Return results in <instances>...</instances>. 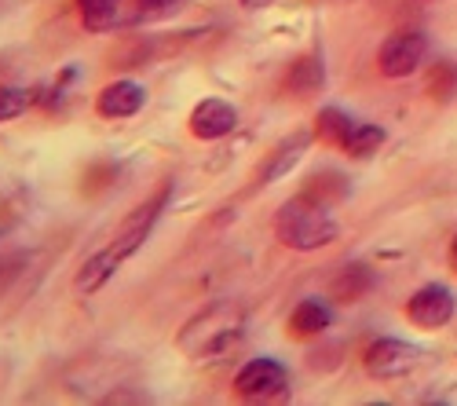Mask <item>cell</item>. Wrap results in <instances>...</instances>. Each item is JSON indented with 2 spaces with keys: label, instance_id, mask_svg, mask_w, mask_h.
Wrapping results in <instances>:
<instances>
[{
  "label": "cell",
  "instance_id": "1",
  "mask_svg": "<svg viewBox=\"0 0 457 406\" xmlns=\"http://www.w3.org/2000/svg\"><path fill=\"white\" fill-rule=\"evenodd\" d=\"M242 334H245V311H242V304H235V301H212L195 319L183 322L179 337H176V348H179V355L202 362V359H216L227 348H235L242 341Z\"/></svg>",
  "mask_w": 457,
  "mask_h": 406
},
{
  "label": "cell",
  "instance_id": "2",
  "mask_svg": "<svg viewBox=\"0 0 457 406\" xmlns=\"http://www.w3.org/2000/svg\"><path fill=\"white\" fill-rule=\"evenodd\" d=\"M337 220L329 216V205L326 202H315L308 195H296L289 198L278 216H275V235L286 249H296V253H315L322 245H329L337 238Z\"/></svg>",
  "mask_w": 457,
  "mask_h": 406
},
{
  "label": "cell",
  "instance_id": "3",
  "mask_svg": "<svg viewBox=\"0 0 457 406\" xmlns=\"http://www.w3.org/2000/svg\"><path fill=\"white\" fill-rule=\"evenodd\" d=\"M169 202H172V183H165V187L154 195V198H146L143 205H136L125 220H121V228L113 231V238H110V253L118 256V261L125 264L132 253H139L143 249V242L150 238V231L158 228V220H162V212L169 209Z\"/></svg>",
  "mask_w": 457,
  "mask_h": 406
},
{
  "label": "cell",
  "instance_id": "4",
  "mask_svg": "<svg viewBox=\"0 0 457 406\" xmlns=\"http://www.w3.org/2000/svg\"><path fill=\"white\" fill-rule=\"evenodd\" d=\"M286 388H289V370L271 355L249 359L235 374V395L242 402H268V399L286 395Z\"/></svg>",
  "mask_w": 457,
  "mask_h": 406
},
{
  "label": "cell",
  "instance_id": "5",
  "mask_svg": "<svg viewBox=\"0 0 457 406\" xmlns=\"http://www.w3.org/2000/svg\"><path fill=\"white\" fill-rule=\"evenodd\" d=\"M417 362H421V352L406 341H395V337H380L366 348L362 355V366L366 374L377 377V381H395V377H406L417 370Z\"/></svg>",
  "mask_w": 457,
  "mask_h": 406
},
{
  "label": "cell",
  "instance_id": "6",
  "mask_svg": "<svg viewBox=\"0 0 457 406\" xmlns=\"http://www.w3.org/2000/svg\"><path fill=\"white\" fill-rule=\"evenodd\" d=\"M425 52H428V41L421 33H413V29L410 33H392L377 52V66H380L385 78H406V73H413L425 62Z\"/></svg>",
  "mask_w": 457,
  "mask_h": 406
},
{
  "label": "cell",
  "instance_id": "7",
  "mask_svg": "<svg viewBox=\"0 0 457 406\" xmlns=\"http://www.w3.org/2000/svg\"><path fill=\"white\" fill-rule=\"evenodd\" d=\"M406 319L421 329H443L453 319V293L439 282H428L406 301Z\"/></svg>",
  "mask_w": 457,
  "mask_h": 406
},
{
  "label": "cell",
  "instance_id": "8",
  "mask_svg": "<svg viewBox=\"0 0 457 406\" xmlns=\"http://www.w3.org/2000/svg\"><path fill=\"white\" fill-rule=\"evenodd\" d=\"M187 128H190V136L202 139V143L223 139V136H231L238 128V110L227 99H202L195 110H190Z\"/></svg>",
  "mask_w": 457,
  "mask_h": 406
},
{
  "label": "cell",
  "instance_id": "9",
  "mask_svg": "<svg viewBox=\"0 0 457 406\" xmlns=\"http://www.w3.org/2000/svg\"><path fill=\"white\" fill-rule=\"evenodd\" d=\"M146 106V88L132 78H118L110 81L106 88H99L96 95V114L106 121H121V118H136L139 110Z\"/></svg>",
  "mask_w": 457,
  "mask_h": 406
},
{
  "label": "cell",
  "instance_id": "10",
  "mask_svg": "<svg viewBox=\"0 0 457 406\" xmlns=\"http://www.w3.org/2000/svg\"><path fill=\"white\" fill-rule=\"evenodd\" d=\"M308 143H312V136L308 132H293L289 139H282L275 151L268 154V162H263V169H260V183H275V179H282L300 158H303V151H308Z\"/></svg>",
  "mask_w": 457,
  "mask_h": 406
},
{
  "label": "cell",
  "instance_id": "11",
  "mask_svg": "<svg viewBox=\"0 0 457 406\" xmlns=\"http://www.w3.org/2000/svg\"><path fill=\"white\" fill-rule=\"evenodd\" d=\"M333 322V311L326 308V301L319 297H308V301H300L289 315V334L293 337H319L322 329H329Z\"/></svg>",
  "mask_w": 457,
  "mask_h": 406
},
{
  "label": "cell",
  "instance_id": "12",
  "mask_svg": "<svg viewBox=\"0 0 457 406\" xmlns=\"http://www.w3.org/2000/svg\"><path fill=\"white\" fill-rule=\"evenodd\" d=\"M370 289H373V271L366 264H348L345 271L329 282L333 301H340V304H359Z\"/></svg>",
  "mask_w": 457,
  "mask_h": 406
},
{
  "label": "cell",
  "instance_id": "13",
  "mask_svg": "<svg viewBox=\"0 0 457 406\" xmlns=\"http://www.w3.org/2000/svg\"><path fill=\"white\" fill-rule=\"evenodd\" d=\"M118 268H121L118 256H113L110 249H99L96 256H88V261L81 264V271H78V278H73V286H78L81 293H99L113 275H118Z\"/></svg>",
  "mask_w": 457,
  "mask_h": 406
},
{
  "label": "cell",
  "instance_id": "14",
  "mask_svg": "<svg viewBox=\"0 0 457 406\" xmlns=\"http://www.w3.org/2000/svg\"><path fill=\"white\" fill-rule=\"evenodd\" d=\"M322 85H326V70H322L319 55H303L286 78V88L296 95H315V92H322Z\"/></svg>",
  "mask_w": 457,
  "mask_h": 406
},
{
  "label": "cell",
  "instance_id": "15",
  "mask_svg": "<svg viewBox=\"0 0 457 406\" xmlns=\"http://www.w3.org/2000/svg\"><path fill=\"white\" fill-rule=\"evenodd\" d=\"M78 15L88 33H106L121 19V0H78Z\"/></svg>",
  "mask_w": 457,
  "mask_h": 406
},
{
  "label": "cell",
  "instance_id": "16",
  "mask_svg": "<svg viewBox=\"0 0 457 406\" xmlns=\"http://www.w3.org/2000/svg\"><path fill=\"white\" fill-rule=\"evenodd\" d=\"M352 125H355V121H352L340 106H326V110H319V118H315V136H319L322 143L345 146V139H348Z\"/></svg>",
  "mask_w": 457,
  "mask_h": 406
},
{
  "label": "cell",
  "instance_id": "17",
  "mask_svg": "<svg viewBox=\"0 0 457 406\" xmlns=\"http://www.w3.org/2000/svg\"><path fill=\"white\" fill-rule=\"evenodd\" d=\"M303 195L308 198H315V202H340L348 195V183H345V176H337V172H315V176H308V187H303Z\"/></svg>",
  "mask_w": 457,
  "mask_h": 406
},
{
  "label": "cell",
  "instance_id": "18",
  "mask_svg": "<svg viewBox=\"0 0 457 406\" xmlns=\"http://www.w3.org/2000/svg\"><path fill=\"white\" fill-rule=\"evenodd\" d=\"M380 143H385V128L380 125H352V132L345 139V151L352 158H370V154H377Z\"/></svg>",
  "mask_w": 457,
  "mask_h": 406
},
{
  "label": "cell",
  "instance_id": "19",
  "mask_svg": "<svg viewBox=\"0 0 457 406\" xmlns=\"http://www.w3.org/2000/svg\"><path fill=\"white\" fill-rule=\"evenodd\" d=\"M33 106V92L22 85H0V121H15Z\"/></svg>",
  "mask_w": 457,
  "mask_h": 406
},
{
  "label": "cell",
  "instance_id": "20",
  "mask_svg": "<svg viewBox=\"0 0 457 406\" xmlns=\"http://www.w3.org/2000/svg\"><path fill=\"white\" fill-rule=\"evenodd\" d=\"M183 0H136V19L139 22H154V19H165L172 15Z\"/></svg>",
  "mask_w": 457,
  "mask_h": 406
},
{
  "label": "cell",
  "instance_id": "21",
  "mask_svg": "<svg viewBox=\"0 0 457 406\" xmlns=\"http://www.w3.org/2000/svg\"><path fill=\"white\" fill-rule=\"evenodd\" d=\"M238 4H242L245 12H260V8H271L275 0H238Z\"/></svg>",
  "mask_w": 457,
  "mask_h": 406
},
{
  "label": "cell",
  "instance_id": "22",
  "mask_svg": "<svg viewBox=\"0 0 457 406\" xmlns=\"http://www.w3.org/2000/svg\"><path fill=\"white\" fill-rule=\"evenodd\" d=\"M450 261H453V271H457V238H453V249H450Z\"/></svg>",
  "mask_w": 457,
  "mask_h": 406
}]
</instances>
